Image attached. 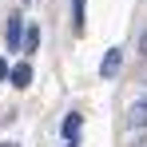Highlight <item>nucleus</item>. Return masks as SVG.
Segmentation results:
<instances>
[{
  "mask_svg": "<svg viewBox=\"0 0 147 147\" xmlns=\"http://www.w3.org/2000/svg\"><path fill=\"white\" fill-rule=\"evenodd\" d=\"M119 68H123V48H107L103 52V64H99V76L103 80H115Z\"/></svg>",
  "mask_w": 147,
  "mask_h": 147,
  "instance_id": "1",
  "label": "nucleus"
},
{
  "mask_svg": "<svg viewBox=\"0 0 147 147\" xmlns=\"http://www.w3.org/2000/svg\"><path fill=\"white\" fill-rule=\"evenodd\" d=\"M127 127H131V131H143L147 127V99H139V103L127 107Z\"/></svg>",
  "mask_w": 147,
  "mask_h": 147,
  "instance_id": "2",
  "label": "nucleus"
},
{
  "mask_svg": "<svg viewBox=\"0 0 147 147\" xmlns=\"http://www.w3.org/2000/svg\"><path fill=\"white\" fill-rule=\"evenodd\" d=\"M8 80H12L16 88H28V84H32V68H28V64H16V68L8 72Z\"/></svg>",
  "mask_w": 147,
  "mask_h": 147,
  "instance_id": "3",
  "label": "nucleus"
},
{
  "mask_svg": "<svg viewBox=\"0 0 147 147\" xmlns=\"http://www.w3.org/2000/svg\"><path fill=\"white\" fill-rule=\"evenodd\" d=\"M80 127H84V115H80V111H68V119H64V139H76Z\"/></svg>",
  "mask_w": 147,
  "mask_h": 147,
  "instance_id": "4",
  "label": "nucleus"
},
{
  "mask_svg": "<svg viewBox=\"0 0 147 147\" xmlns=\"http://www.w3.org/2000/svg\"><path fill=\"white\" fill-rule=\"evenodd\" d=\"M20 28H24L20 16H8V48H12V52L20 48Z\"/></svg>",
  "mask_w": 147,
  "mask_h": 147,
  "instance_id": "5",
  "label": "nucleus"
},
{
  "mask_svg": "<svg viewBox=\"0 0 147 147\" xmlns=\"http://www.w3.org/2000/svg\"><path fill=\"white\" fill-rule=\"evenodd\" d=\"M72 12H76V36H84V32H88V24H84V0H76Z\"/></svg>",
  "mask_w": 147,
  "mask_h": 147,
  "instance_id": "6",
  "label": "nucleus"
},
{
  "mask_svg": "<svg viewBox=\"0 0 147 147\" xmlns=\"http://www.w3.org/2000/svg\"><path fill=\"white\" fill-rule=\"evenodd\" d=\"M36 44H40V28H28V36H24V48H28V52H36Z\"/></svg>",
  "mask_w": 147,
  "mask_h": 147,
  "instance_id": "7",
  "label": "nucleus"
},
{
  "mask_svg": "<svg viewBox=\"0 0 147 147\" xmlns=\"http://www.w3.org/2000/svg\"><path fill=\"white\" fill-rule=\"evenodd\" d=\"M0 80H8V64L4 60H0Z\"/></svg>",
  "mask_w": 147,
  "mask_h": 147,
  "instance_id": "8",
  "label": "nucleus"
},
{
  "mask_svg": "<svg viewBox=\"0 0 147 147\" xmlns=\"http://www.w3.org/2000/svg\"><path fill=\"white\" fill-rule=\"evenodd\" d=\"M68 147H80V143H76V139H68Z\"/></svg>",
  "mask_w": 147,
  "mask_h": 147,
  "instance_id": "9",
  "label": "nucleus"
},
{
  "mask_svg": "<svg viewBox=\"0 0 147 147\" xmlns=\"http://www.w3.org/2000/svg\"><path fill=\"white\" fill-rule=\"evenodd\" d=\"M4 147H16V143H4Z\"/></svg>",
  "mask_w": 147,
  "mask_h": 147,
  "instance_id": "10",
  "label": "nucleus"
},
{
  "mask_svg": "<svg viewBox=\"0 0 147 147\" xmlns=\"http://www.w3.org/2000/svg\"><path fill=\"white\" fill-rule=\"evenodd\" d=\"M24 4H32V0H24Z\"/></svg>",
  "mask_w": 147,
  "mask_h": 147,
  "instance_id": "11",
  "label": "nucleus"
}]
</instances>
